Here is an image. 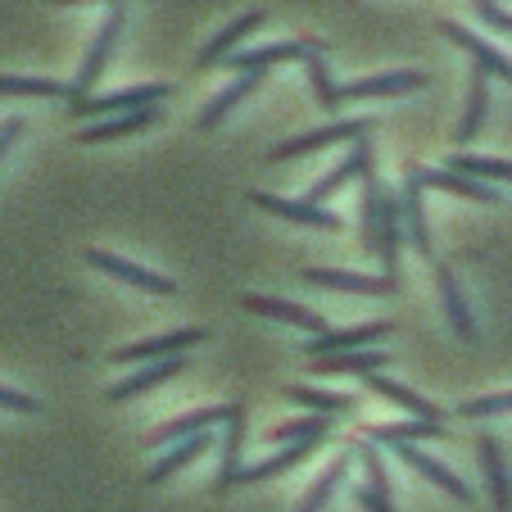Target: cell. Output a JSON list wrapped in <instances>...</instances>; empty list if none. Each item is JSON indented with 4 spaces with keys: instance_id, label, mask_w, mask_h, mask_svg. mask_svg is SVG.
Here are the masks:
<instances>
[{
    "instance_id": "34",
    "label": "cell",
    "mask_w": 512,
    "mask_h": 512,
    "mask_svg": "<svg viewBox=\"0 0 512 512\" xmlns=\"http://www.w3.org/2000/svg\"><path fill=\"white\" fill-rule=\"evenodd\" d=\"M345 472H349V458H336V463L327 467V472L313 481V490L304 494V503H300V512H322L327 508V499L340 490V481H345Z\"/></svg>"
},
{
    "instance_id": "9",
    "label": "cell",
    "mask_w": 512,
    "mask_h": 512,
    "mask_svg": "<svg viewBox=\"0 0 512 512\" xmlns=\"http://www.w3.org/2000/svg\"><path fill=\"white\" fill-rule=\"evenodd\" d=\"M354 177H363V182H368V177H372V145H368V136H358L345 164H340V168H331L327 177H318V182H313L309 204H322V200H327V195H336L345 182H354Z\"/></svg>"
},
{
    "instance_id": "44",
    "label": "cell",
    "mask_w": 512,
    "mask_h": 512,
    "mask_svg": "<svg viewBox=\"0 0 512 512\" xmlns=\"http://www.w3.org/2000/svg\"><path fill=\"white\" fill-rule=\"evenodd\" d=\"M50 5H82V0H50ZM105 5H123V0H105Z\"/></svg>"
},
{
    "instance_id": "35",
    "label": "cell",
    "mask_w": 512,
    "mask_h": 512,
    "mask_svg": "<svg viewBox=\"0 0 512 512\" xmlns=\"http://www.w3.org/2000/svg\"><path fill=\"white\" fill-rule=\"evenodd\" d=\"M322 435H327V417H300V422H281L268 440H277V445H318Z\"/></svg>"
},
{
    "instance_id": "37",
    "label": "cell",
    "mask_w": 512,
    "mask_h": 512,
    "mask_svg": "<svg viewBox=\"0 0 512 512\" xmlns=\"http://www.w3.org/2000/svg\"><path fill=\"white\" fill-rule=\"evenodd\" d=\"M290 404H304V408H318V413H349L354 408V399L349 395H331V390H309V386H290L286 390Z\"/></svg>"
},
{
    "instance_id": "40",
    "label": "cell",
    "mask_w": 512,
    "mask_h": 512,
    "mask_svg": "<svg viewBox=\"0 0 512 512\" xmlns=\"http://www.w3.org/2000/svg\"><path fill=\"white\" fill-rule=\"evenodd\" d=\"M476 14H481V23L485 28H494V32H512V14H503L494 0H476Z\"/></svg>"
},
{
    "instance_id": "10",
    "label": "cell",
    "mask_w": 512,
    "mask_h": 512,
    "mask_svg": "<svg viewBox=\"0 0 512 512\" xmlns=\"http://www.w3.org/2000/svg\"><path fill=\"white\" fill-rule=\"evenodd\" d=\"M204 331L200 327H182V331H168V336H155V340H136V345H123L114 354V363H141V358H177L186 354L191 345H200Z\"/></svg>"
},
{
    "instance_id": "23",
    "label": "cell",
    "mask_w": 512,
    "mask_h": 512,
    "mask_svg": "<svg viewBox=\"0 0 512 512\" xmlns=\"http://www.w3.org/2000/svg\"><path fill=\"white\" fill-rule=\"evenodd\" d=\"M395 454L404 458V463L413 467V472H422L426 481H435V485H440V490H445V494H454V499H463V503L472 499V490H467V485L458 481V476L449 472L445 463H435L431 454H422V449H413V445H395Z\"/></svg>"
},
{
    "instance_id": "28",
    "label": "cell",
    "mask_w": 512,
    "mask_h": 512,
    "mask_svg": "<svg viewBox=\"0 0 512 512\" xmlns=\"http://www.w3.org/2000/svg\"><path fill=\"white\" fill-rule=\"evenodd\" d=\"M485 109H490V73L472 68V91H467V109H463V123H458V141H476L485 123Z\"/></svg>"
},
{
    "instance_id": "16",
    "label": "cell",
    "mask_w": 512,
    "mask_h": 512,
    "mask_svg": "<svg viewBox=\"0 0 512 512\" xmlns=\"http://www.w3.org/2000/svg\"><path fill=\"white\" fill-rule=\"evenodd\" d=\"M263 19H268L263 10H250V14H241L236 23H227V28L200 50V68H213V64H223V59H232V46H241V41L250 37V32H259V28H263Z\"/></svg>"
},
{
    "instance_id": "25",
    "label": "cell",
    "mask_w": 512,
    "mask_h": 512,
    "mask_svg": "<svg viewBox=\"0 0 512 512\" xmlns=\"http://www.w3.org/2000/svg\"><path fill=\"white\" fill-rule=\"evenodd\" d=\"M481 467H485V481H490V494H494V512H512V476L503 467V454L494 445L490 435H481Z\"/></svg>"
},
{
    "instance_id": "32",
    "label": "cell",
    "mask_w": 512,
    "mask_h": 512,
    "mask_svg": "<svg viewBox=\"0 0 512 512\" xmlns=\"http://www.w3.org/2000/svg\"><path fill=\"white\" fill-rule=\"evenodd\" d=\"M309 449H313V445H290V449H281V454L263 458L259 467H241V476H236V485H254V481H268V476H277V472H286V467L304 463V458H309Z\"/></svg>"
},
{
    "instance_id": "41",
    "label": "cell",
    "mask_w": 512,
    "mask_h": 512,
    "mask_svg": "<svg viewBox=\"0 0 512 512\" xmlns=\"http://www.w3.org/2000/svg\"><path fill=\"white\" fill-rule=\"evenodd\" d=\"M0 408H5V413H37V399L14 386H0Z\"/></svg>"
},
{
    "instance_id": "29",
    "label": "cell",
    "mask_w": 512,
    "mask_h": 512,
    "mask_svg": "<svg viewBox=\"0 0 512 512\" xmlns=\"http://www.w3.org/2000/svg\"><path fill=\"white\" fill-rule=\"evenodd\" d=\"M313 368L327 377V372H358V377H372V372L386 368V354L381 349H349V354H327L318 358Z\"/></svg>"
},
{
    "instance_id": "7",
    "label": "cell",
    "mask_w": 512,
    "mask_h": 512,
    "mask_svg": "<svg viewBox=\"0 0 512 512\" xmlns=\"http://www.w3.org/2000/svg\"><path fill=\"white\" fill-rule=\"evenodd\" d=\"M440 32H445V37L454 41L458 50H467V59H472V68H481V73H490V78L512 82V59H508V55H499V50H494L490 41L472 37V32H467L463 23H440Z\"/></svg>"
},
{
    "instance_id": "8",
    "label": "cell",
    "mask_w": 512,
    "mask_h": 512,
    "mask_svg": "<svg viewBox=\"0 0 512 512\" xmlns=\"http://www.w3.org/2000/svg\"><path fill=\"white\" fill-rule=\"evenodd\" d=\"M386 336H390V322H358V327L322 331V336H313V340H309V354H313V358L349 354V349H368L372 340H386Z\"/></svg>"
},
{
    "instance_id": "11",
    "label": "cell",
    "mask_w": 512,
    "mask_h": 512,
    "mask_svg": "<svg viewBox=\"0 0 512 512\" xmlns=\"http://www.w3.org/2000/svg\"><path fill=\"white\" fill-rule=\"evenodd\" d=\"M408 173L426 186H435V191H449V195H463V200H481V204H494L499 200V191H494L490 182H476V177H463L454 173V168H408Z\"/></svg>"
},
{
    "instance_id": "18",
    "label": "cell",
    "mask_w": 512,
    "mask_h": 512,
    "mask_svg": "<svg viewBox=\"0 0 512 512\" xmlns=\"http://www.w3.org/2000/svg\"><path fill=\"white\" fill-rule=\"evenodd\" d=\"M227 417H232V404H227V408H200V413L173 417V422H164V426H155V431H150V445H168V440H191V435H200V431H209V426L227 422Z\"/></svg>"
},
{
    "instance_id": "22",
    "label": "cell",
    "mask_w": 512,
    "mask_h": 512,
    "mask_svg": "<svg viewBox=\"0 0 512 512\" xmlns=\"http://www.w3.org/2000/svg\"><path fill=\"white\" fill-rule=\"evenodd\" d=\"M435 286H440V300H445V313L454 322L458 340H476V322H472V309H467L463 290H458V277L445 268V263H435Z\"/></svg>"
},
{
    "instance_id": "5",
    "label": "cell",
    "mask_w": 512,
    "mask_h": 512,
    "mask_svg": "<svg viewBox=\"0 0 512 512\" xmlns=\"http://www.w3.org/2000/svg\"><path fill=\"white\" fill-rule=\"evenodd\" d=\"M118 32H123V14H109V19H105V28H100V32H96V41H91L87 59H82L78 78H73V100H82L91 87H96V78H100V73H105L109 55H114V46H118ZM73 100H68V105H73Z\"/></svg>"
},
{
    "instance_id": "27",
    "label": "cell",
    "mask_w": 512,
    "mask_h": 512,
    "mask_svg": "<svg viewBox=\"0 0 512 512\" xmlns=\"http://www.w3.org/2000/svg\"><path fill=\"white\" fill-rule=\"evenodd\" d=\"M368 386L377 390V395H386L390 404L408 408V413H413L417 422H440V408H435L431 399H422V395H417V390L399 386V381H390V377H377V372H372V377H368Z\"/></svg>"
},
{
    "instance_id": "2",
    "label": "cell",
    "mask_w": 512,
    "mask_h": 512,
    "mask_svg": "<svg viewBox=\"0 0 512 512\" xmlns=\"http://www.w3.org/2000/svg\"><path fill=\"white\" fill-rule=\"evenodd\" d=\"M168 82H145L132 91H114V96H82L73 100V118H96V114H136V109H150L168 96Z\"/></svg>"
},
{
    "instance_id": "4",
    "label": "cell",
    "mask_w": 512,
    "mask_h": 512,
    "mask_svg": "<svg viewBox=\"0 0 512 512\" xmlns=\"http://www.w3.org/2000/svg\"><path fill=\"white\" fill-rule=\"evenodd\" d=\"M250 204L263 213H277L286 223H300V227H318V232H340V218L322 204H309V200H281V195H268V191H250Z\"/></svg>"
},
{
    "instance_id": "19",
    "label": "cell",
    "mask_w": 512,
    "mask_h": 512,
    "mask_svg": "<svg viewBox=\"0 0 512 512\" xmlns=\"http://www.w3.org/2000/svg\"><path fill=\"white\" fill-rule=\"evenodd\" d=\"M241 445H245V408L232 404V417H227V445H223V467L213 476V494H223L236 485L241 476Z\"/></svg>"
},
{
    "instance_id": "43",
    "label": "cell",
    "mask_w": 512,
    "mask_h": 512,
    "mask_svg": "<svg viewBox=\"0 0 512 512\" xmlns=\"http://www.w3.org/2000/svg\"><path fill=\"white\" fill-rule=\"evenodd\" d=\"M23 123H28V118H5V123H0V159L10 155V145L23 136Z\"/></svg>"
},
{
    "instance_id": "12",
    "label": "cell",
    "mask_w": 512,
    "mask_h": 512,
    "mask_svg": "<svg viewBox=\"0 0 512 512\" xmlns=\"http://www.w3.org/2000/svg\"><path fill=\"white\" fill-rule=\"evenodd\" d=\"M313 41H272V46H259V50H236L232 64L241 73H268L272 64H295V59H309Z\"/></svg>"
},
{
    "instance_id": "6",
    "label": "cell",
    "mask_w": 512,
    "mask_h": 512,
    "mask_svg": "<svg viewBox=\"0 0 512 512\" xmlns=\"http://www.w3.org/2000/svg\"><path fill=\"white\" fill-rule=\"evenodd\" d=\"M422 87H426V78L413 73V68H404V73H377V78H354L345 87H336V105L368 100V96H404V91H422Z\"/></svg>"
},
{
    "instance_id": "26",
    "label": "cell",
    "mask_w": 512,
    "mask_h": 512,
    "mask_svg": "<svg viewBox=\"0 0 512 512\" xmlns=\"http://www.w3.org/2000/svg\"><path fill=\"white\" fill-rule=\"evenodd\" d=\"M209 440H213L209 431H200V435H191V440H182V445H177L173 454H164L155 467H150V472H145V485H164L173 472H182V467H191L195 458H200L204 449H209Z\"/></svg>"
},
{
    "instance_id": "42",
    "label": "cell",
    "mask_w": 512,
    "mask_h": 512,
    "mask_svg": "<svg viewBox=\"0 0 512 512\" xmlns=\"http://www.w3.org/2000/svg\"><path fill=\"white\" fill-rule=\"evenodd\" d=\"M354 503H358V508H363V512H399V508H390V499H386V494H377V490H363V485H358V490H354Z\"/></svg>"
},
{
    "instance_id": "33",
    "label": "cell",
    "mask_w": 512,
    "mask_h": 512,
    "mask_svg": "<svg viewBox=\"0 0 512 512\" xmlns=\"http://www.w3.org/2000/svg\"><path fill=\"white\" fill-rule=\"evenodd\" d=\"M454 173L476 177V182H512V159H481V155H454Z\"/></svg>"
},
{
    "instance_id": "3",
    "label": "cell",
    "mask_w": 512,
    "mask_h": 512,
    "mask_svg": "<svg viewBox=\"0 0 512 512\" xmlns=\"http://www.w3.org/2000/svg\"><path fill=\"white\" fill-rule=\"evenodd\" d=\"M87 263H91V268H100V272H109V277L127 281V286L145 290V295H177V281L173 277L150 272V268H141V263H127V259H118V254H109V250H87Z\"/></svg>"
},
{
    "instance_id": "21",
    "label": "cell",
    "mask_w": 512,
    "mask_h": 512,
    "mask_svg": "<svg viewBox=\"0 0 512 512\" xmlns=\"http://www.w3.org/2000/svg\"><path fill=\"white\" fill-rule=\"evenodd\" d=\"M159 123V109H136V114H118L109 123H96V127H82L78 141L82 145H100V141H118V136H132V132H145V127Z\"/></svg>"
},
{
    "instance_id": "30",
    "label": "cell",
    "mask_w": 512,
    "mask_h": 512,
    "mask_svg": "<svg viewBox=\"0 0 512 512\" xmlns=\"http://www.w3.org/2000/svg\"><path fill=\"white\" fill-rule=\"evenodd\" d=\"M0 96H37V100H73V82H50V78H14L0 73Z\"/></svg>"
},
{
    "instance_id": "13",
    "label": "cell",
    "mask_w": 512,
    "mask_h": 512,
    "mask_svg": "<svg viewBox=\"0 0 512 512\" xmlns=\"http://www.w3.org/2000/svg\"><path fill=\"white\" fill-rule=\"evenodd\" d=\"M304 281L327 290H349V295H390L395 290L390 277H363V272H340V268H304Z\"/></svg>"
},
{
    "instance_id": "20",
    "label": "cell",
    "mask_w": 512,
    "mask_h": 512,
    "mask_svg": "<svg viewBox=\"0 0 512 512\" xmlns=\"http://www.w3.org/2000/svg\"><path fill=\"white\" fill-rule=\"evenodd\" d=\"M254 87H263V73H241L236 82H227V87L218 91L209 105H204V114H200V127H204V132H213V127L223 123V118L232 114V109L241 105L245 96H254Z\"/></svg>"
},
{
    "instance_id": "17",
    "label": "cell",
    "mask_w": 512,
    "mask_h": 512,
    "mask_svg": "<svg viewBox=\"0 0 512 512\" xmlns=\"http://www.w3.org/2000/svg\"><path fill=\"white\" fill-rule=\"evenodd\" d=\"M399 241H404V204H395V195L386 191L381 200V232H377V254L386 263V277L395 281L399 272Z\"/></svg>"
},
{
    "instance_id": "24",
    "label": "cell",
    "mask_w": 512,
    "mask_h": 512,
    "mask_svg": "<svg viewBox=\"0 0 512 512\" xmlns=\"http://www.w3.org/2000/svg\"><path fill=\"white\" fill-rule=\"evenodd\" d=\"M404 236L413 241L417 254H426L431 259V227H426V209H422V182H417L413 173H408V186H404Z\"/></svg>"
},
{
    "instance_id": "15",
    "label": "cell",
    "mask_w": 512,
    "mask_h": 512,
    "mask_svg": "<svg viewBox=\"0 0 512 512\" xmlns=\"http://www.w3.org/2000/svg\"><path fill=\"white\" fill-rule=\"evenodd\" d=\"M245 309L250 313H263V318H277V322H290V327H304L313 331V336H322L327 331V322L318 318L313 309H300V304H290V300H272V295H245Z\"/></svg>"
},
{
    "instance_id": "1",
    "label": "cell",
    "mask_w": 512,
    "mask_h": 512,
    "mask_svg": "<svg viewBox=\"0 0 512 512\" xmlns=\"http://www.w3.org/2000/svg\"><path fill=\"white\" fill-rule=\"evenodd\" d=\"M372 118H340V123H327L318 132H304L295 141H281L277 150H268V164H286V159H300V155H313V150H327V145H340V141H358L368 136Z\"/></svg>"
},
{
    "instance_id": "36",
    "label": "cell",
    "mask_w": 512,
    "mask_h": 512,
    "mask_svg": "<svg viewBox=\"0 0 512 512\" xmlns=\"http://www.w3.org/2000/svg\"><path fill=\"white\" fill-rule=\"evenodd\" d=\"M309 82H313V96H318V105L322 109H336V82H331V68H327V50L313 41V50H309Z\"/></svg>"
},
{
    "instance_id": "31",
    "label": "cell",
    "mask_w": 512,
    "mask_h": 512,
    "mask_svg": "<svg viewBox=\"0 0 512 512\" xmlns=\"http://www.w3.org/2000/svg\"><path fill=\"white\" fill-rule=\"evenodd\" d=\"M372 440L381 445H413V440H440V422H390V426H372Z\"/></svg>"
},
{
    "instance_id": "14",
    "label": "cell",
    "mask_w": 512,
    "mask_h": 512,
    "mask_svg": "<svg viewBox=\"0 0 512 512\" xmlns=\"http://www.w3.org/2000/svg\"><path fill=\"white\" fill-rule=\"evenodd\" d=\"M186 368V358L177 354V358H159V363H150V368H141L136 377H127V381H118V386H109V404H127V399H136V395H145V390H155L159 381H168V377H177V372Z\"/></svg>"
},
{
    "instance_id": "39",
    "label": "cell",
    "mask_w": 512,
    "mask_h": 512,
    "mask_svg": "<svg viewBox=\"0 0 512 512\" xmlns=\"http://www.w3.org/2000/svg\"><path fill=\"white\" fill-rule=\"evenodd\" d=\"M358 458H363V467H368V490L386 494L390 485H386V463H381V454L372 445H358Z\"/></svg>"
},
{
    "instance_id": "38",
    "label": "cell",
    "mask_w": 512,
    "mask_h": 512,
    "mask_svg": "<svg viewBox=\"0 0 512 512\" xmlns=\"http://www.w3.org/2000/svg\"><path fill=\"white\" fill-rule=\"evenodd\" d=\"M458 413H463V417L512 413V390H503V395H485V399H463V404H458Z\"/></svg>"
}]
</instances>
